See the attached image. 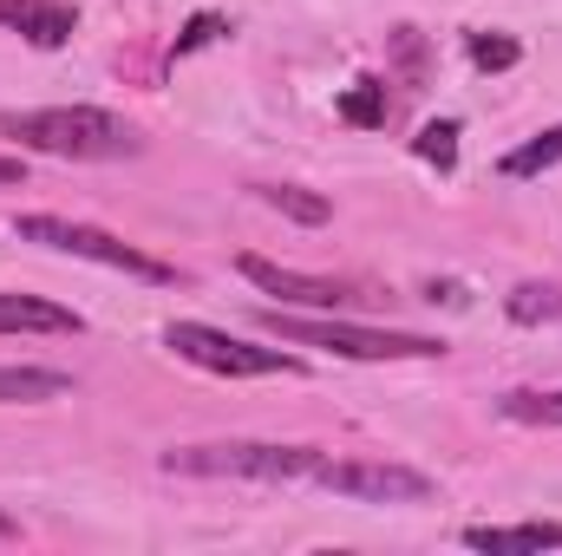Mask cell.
<instances>
[{
	"label": "cell",
	"instance_id": "obj_8",
	"mask_svg": "<svg viewBox=\"0 0 562 556\" xmlns=\"http://www.w3.org/2000/svg\"><path fill=\"white\" fill-rule=\"evenodd\" d=\"M0 26L20 33L40 53H53L79 33V7H66V0H0Z\"/></svg>",
	"mask_w": 562,
	"mask_h": 556
},
{
	"label": "cell",
	"instance_id": "obj_20",
	"mask_svg": "<svg viewBox=\"0 0 562 556\" xmlns=\"http://www.w3.org/2000/svg\"><path fill=\"white\" fill-rule=\"evenodd\" d=\"M0 184H26V157H7L0 151Z\"/></svg>",
	"mask_w": 562,
	"mask_h": 556
},
{
	"label": "cell",
	"instance_id": "obj_5",
	"mask_svg": "<svg viewBox=\"0 0 562 556\" xmlns=\"http://www.w3.org/2000/svg\"><path fill=\"white\" fill-rule=\"evenodd\" d=\"M164 347H170L177 360L203 367V374H223V380L301 374V360H294V354H281V347H256V341L223 334V327H210V321H170V327H164Z\"/></svg>",
	"mask_w": 562,
	"mask_h": 556
},
{
	"label": "cell",
	"instance_id": "obj_21",
	"mask_svg": "<svg viewBox=\"0 0 562 556\" xmlns=\"http://www.w3.org/2000/svg\"><path fill=\"white\" fill-rule=\"evenodd\" d=\"M0 537H13V518H0Z\"/></svg>",
	"mask_w": 562,
	"mask_h": 556
},
{
	"label": "cell",
	"instance_id": "obj_1",
	"mask_svg": "<svg viewBox=\"0 0 562 556\" xmlns=\"http://www.w3.org/2000/svg\"><path fill=\"white\" fill-rule=\"evenodd\" d=\"M0 138L40 157H66V164H119L138 157L144 132L132 119L105 112V105H40V112H0Z\"/></svg>",
	"mask_w": 562,
	"mask_h": 556
},
{
	"label": "cell",
	"instance_id": "obj_4",
	"mask_svg": "<svg viewBox=\"0 0 562 556\" xmlns=\"http://www.w3.org/2000/svg\"><path fill=\"white\" fill-rule=\"evenodd\" d=\"M13 236L20 243H40V249H59V256H79V263H99V269H119V276H138V281H157V288H177L183 269L150 256L138 243L99 230V223H72V216H13Z\"/></svg>",
	"mask_w": 562,
	"mask_h": 556
},
{
	"label": "cell",
	"instance_id": "obj_11",
	"mask_svg": "<svg viewBox=\"0 0 562 556\" xmlns=\"http://www.w3.org/2000/svg\"><path fill=\"white\" fill-rule=\"evenodd\" d=\"M66 393H72V374L59 367H0V407H40Z\"/></svg>",
	"mask_w": 562,
	"mask_h": 556
},
{
	"label": "cell",
	"instance_id": "obj_19",
	"mask_svg": "<svg viewBox=\"0 0 562 556\" xmlns=\"http://www.w3.org/2000/svg\"><path fill=\"white\" fill-rule=\"evenodd\" d=\"M216 33H229V20H223V13H196V20L177 33V46H170V53H177V59H190V53H196V46H210Z\"/></svg>",
	"mask_w": 562,
	"mask_h": 556
},
{
	"label": "cell",
	"instance_id": "obj_17",
	"mask_svg": "<svg viewBox=\"0 0 562 556\" xmlns=\"http://www.w3.org/2000/svg\"><path fill=\"white\" fill-rule=\"evenodd\" d=\"M458 119H431V125H419V138H413V157L419 164H431V170H451L458 164Z\"/></svg>",
	"mask_w": 562,
	"mask_h": 556
},
{
	"label": "cell",
	"instance_id": "obj_3",
	"mask_svg": "<svg viewBox=\"0 0 562 556\" xmlns=\"http://www.w3.org/2000/svg\"><path fill=\"white\" fill-rule=\"evenodd\" d=\"M262 327L281 347H327L340 360H438V334H406V327H360L340 314H262Z\"/></svg>",
	"mask_w": 562,
	"mask_h": 556
},
{
	"label": "cell",
	"instance_id": "obj_9",
	"mask_svg": "<svg viewBox=\"0 0 562 556\" xmlns=\"http://www.w3.org/2000/svg\"><path fill=\"white\" fill-rule=\"evenodd\" d=\"M464 551L484 556H537V551H562V524H471Z\"/></svg>",
	"mask_w": 562,
	"mask_h": 556
},
{
	"label": "cell",
	"instance_id": "obj_10",
	"mask_svg": "<svg viewBox=\"0 0 562 556\" xmlns=\"http://www.w3.org/2000/svg\"><path fill=\"white\" fill-rule=\"evenodd\" d=\"M86 321L46 294H7L0 288V334H79Z\"/></svg>",
	"mask_w": 562,
	"mask_h": 556
},
{
	"label": "cell",
	"instance_id": "obj_13",
	"mask_svg": "<svg viewBox=\"0 0 562 556\" xmlns=\"http://www.w3.org/2000/svg\"><path fill=\"white\" fill-rule=\"evenodd\" d=\"M557 164H562V125H550V132L524 138L517 151H504V157H497V177L524 184V177H543V170H557Z\"/></svg>",
	"mask_w": 562,
	"mask_h": 556
},
{
	"label": "cell",
	"instance_id": "obj_14",
	"mask_svg": "<svg viewBox=\"0 0 562 556\" xmlns=\"http://www.w3.org/2000/svg\"><path fill=\"white\" fill-rule=\"evenodd\" d=\"M504 314H510L517 327H543V321H562V288H557V281H517V288L504 294Z\"/></svg>",
	"mask_w": 562,
	"mask_h": 556
},
{
	"label": "cell",
	"instance_id": "obj_12",
	"mask_svg": "<svg viewBox=\"0 0 562 556\" xmlns=\"http://www.w3.org/2000/svg\"><path fill=\"white\" fill-rule=\"evenodd\" d=\"M340 119L353 125V132H386V119H393V92H386V79H353L347 92H340Z\"/></svg>",
	"mask_w": 562,
	"mask_h": 556
},
{
	"label": "cell",
	"instance_id": "obj_6",
	"mask_svg": "<svg viewBox=\"0 0 562 556\" xmlns=\"http://www.w3.org/2000/svg\"><path fill=\"white\" fill-rule=\"evenodd\" d=\"M314 485L353 504H431L438 498V485L400 458H321Z\"/></svg>",
	"mask_w": 562,
	"mask_h": 556
},
{
	"label": "cell",
	"instance_id": "obj_16",
	"mask_svg": "<svg viewBox=\"0 0 562 556\" xmlns=\"http://www.w3.org/2000/svg\"><path fill=\"white\" fill-rule=\"evenodd\" d=\"M497 413L517 425H562V393H537V387H510L497 400Z\"/></svg>",
	"mask_w": 562,
	"mask_h": 556
},
{
	"label": "cell",
	"instance_id": "obj_2",
	"mask_svg": "<svg viewBox=\"0 0 562 556\" xmlns=\"http://www.w3.org/2000/svg\"><path fill=\"white\" fill-rule=\"evenodd\" d=\"M321 445H276V438H210V445H170L157 465L170 478H243V485H314Z\"/></svg>",
	"mask_w": 562,
	"mask_h": 556
},
{
	"label": "cell",
	"instance_id": "obj_18",
	"mask_svg": "<svg viewBox=\"0 0 562 556\" xmlns=\"http://www.w3.org/2000/svg\"><path fill=\"white\" fill-rule=\"evenodd\" d=\"M517 59H524V46L510 33H471V66L477 73H510Z\"/></svg>",
	"mask_w": 562,
	"mask_h": 556
},
{
	"label": "cell",
	"instance_id": "obj_7",
	"mask_svg": "<svg viewBox=\"0 0 562 556\" xmlns=\"http://www.w3.org/2000/svg\"><path fill=\"white\" fill-rule=\"evenodd\" d=\"M243 281H256L262 294H276L281 308H301V314H340L353 301H367L353 281H327V276H301V269H281L269 256H236Z\"/></svg>",
	"mask_w": 562,
	"mask_h": 556
},
{
	"label": "cell",
	"instance_id": "obj_15",
	"mask_svg": "<svg viewBox=\"0 0 562 556\" xmlns=\"http://www.w3.org/2000/svg\"><path fill=\"white\" fill-rule=\"evenodd\" d=\"M256 190H262V203H269V210L294 216V223H307V230L334 216V203H327V197H314V190H301V184H256Z\"/></svg>",
	"mask_w": 562,
	"mask_h": 556
}]
</instances>
